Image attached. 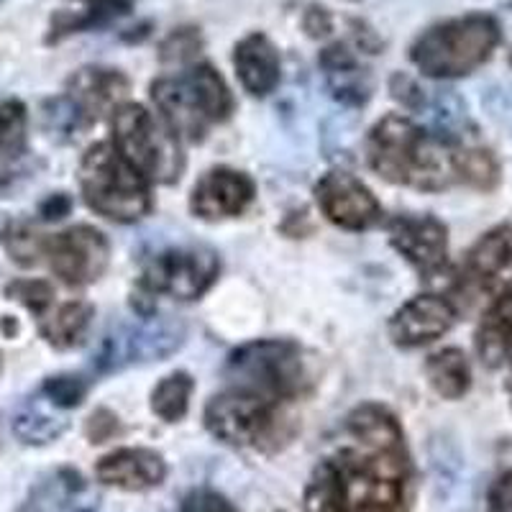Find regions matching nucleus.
<instances>
[{"label":"nucleus","mask_w":512,"mask_h":512,"mask_svg":"<svg viewBox=\"0 0 512 512\" xmlns=\"http://www.w3.org/2000/svg\"><path fill=\"white\" fill-rule=\"evenodd\" d=\"M6 292L13 300H18V303H24L29 310H34V313H44L54 297L52 287L41 280H18L13 285H8Z\"/></svg>","instance_id":"obj_33"},{"label":"nucleus","mask_w":512,"mask_h":512,"mask_svg":"<svg viewBox=\"0 0 512 512\" xmlns=\"http://www.w3.org/2000/svg\"><path fill=\"white\" fill-rule=\"evenodd\" d=\"M26 149V108L21 100L0 103V162L21 157Z\"/></svg>","instance_id":"obj_28"},{"label":"nucleus","mask_w":512,"mask_h":512,"mask_svg":"<svg viewBox=\"0 0 512 512\" xmlns=\"http://www.w3.org/2000/svg\"><path fill=\"white\" fill-rule=\"evenodd\" d=\"M70 208H72L70 198L59 192V195H52L47 203L41 205L39 213H41V218H44V221H59V218H64L67 213H70Z\"/></svg>","instance_id":"obj_38"},{"label":"nucleus","mask_w":512,"mask_h":512,"mask_svg":"<svg viewBox=\"0 0 512 512\" xmlns=\"http://www.w3.org/2000/svg\"><path fill=\"white\" fill-rule=\"evenodd\" d=\"M205 428L228 446L256 451H274L290 438V431H285L282 402L239 387H231L208 402Z\"/></svg>","instance_id":"obj_6"},{"label":"nucleus","mask_w":512,"mask_h":512,"mask_svg":"<svg viewBox=\"0 0 512 512\" xmlns=\"http://www.w3.org/2000/svg\"><path fill=\"white\" fill-rule=\"evenodd\" d=\"M95 477L105 487L149 492L167 479V464L152 448H116L95 464Z\"/></svg>","instance_id":"obj_16"},{"label":"nucleus","mask_w":512,"mask_h":512,"mask_svg":"<svg viewBox=\"0 0 512 512\" xmlns=\"http://www.w3.org/2000/svg\"><path fill=\"white\" fill-rule=\"evenodd\" d=\"M192 395V379L190 374L175 372L164 377L162 382L154 387L152 392V410L167 423H177L185 418L187 405H190Z\"/></svg>","instance_id":"obj_27"},{"label":"nucleus","mask_w":512,"mask_h":512,"mask_svg":"<svg viewBox=\"0 0 512 512\" xmlns=\"http://www.w3.org/2000/svg\"><path fill=\"white\" fill-rule=\"evenodd\" d=\"M315 200L323 216L346 231H367L382 221V205L372 190L349 172H328L315 185Z\"/></svg>","instance_id":"obj_12"},{"label":"nucleus","mask_w":512,"mask_h":512,"mask_svg":"<svg viewBox=\"0 0 512 512\" xmlns=\"http://www.w3.org/2000/svg\"><path fill=\"white\" fill-rule=\"evenodd\" d=\"M116 431H118V418L116 415L108 413V410H98V413H95L88 423L90 443L108 441V438H111Z\"/></svg>","instance_id":"obj_36"},{"label":"nucleus","mask_w":512,"mask_h":512,"mask_svg":"<svg viewBox=\"0 0 512 512\" xmlns=\"http://www.w3.org/2000/svg\"><path fill=\"white\" fill-rule=\"evenodd\" d=\"M128 95V80L108 67H82L67 82L64 98L75 105L82 123L98 121L103 113H113Z\"/></svg>","instance_id":"obj_17"},{"label":"nucleus","mask_w":512,"mask_h":512,"mask_svg":"<svg viewBox=\"0 0 512 512\" xmlns=\"http://www.w3.org/2000/svg\"><path fill=\"white\" fill-rule=\"evenodd\" d=\"M369 167L395 185L443 190L459 177L461 146L428 134L405 116H387L367 139Z\"/></svg>","instance_id":"obj_2"},{"label":"nucleus","mask_w":512,"mask_h":512,"mask_svg":"<svg viewBox=\"0 0 512 512\" xmlns=\"http://www.w3.org/2000/svg\"><path fill=\"white\" fill-rule=\"evenodd\" d=\"M502 39L500 24L489 13H466L431 26L415 39L410 59L433 80H454L482 67Z\"/></svg>","instance_id":"obj_3"},{"label":"nucleus","mask_w":512,"mask_h":512,"mask_svg":"<svg viewBox=\"0 0 512 512\" xmlns=\"http://www.w3.org/2000/svg\"><path fill=\"white\" fill-rule=\"evenodd\" d=\"M512 269V228L502 226L477 241L466 256V277L482 290L500 285Z\"/></svg>","instance_id":"obj_22"},{"label":"nucleus","mask_w":512,"mask_h":512,"mask_svg":"<svg viewBox=\"0 0 512 512\" xmlns=\"http://www.w3.org/2000/svg\"><path fill=\"white\" fill-rule=\"evenodd\" d=\"M152 100L169 131L187 141H200L210 126L223 123L233 111L231 90L210 64L159 77L152 85Z\"/></svg>","instance_id":"obj_4"},{"label":"nucleus","mask_w":512,"mask_h":512,"mask_svg":"<svg viewBox=\"0 0 512 512\" xmlns=\"http://www.w3.org/2000/svg\"><path fill=\"white\" fill-rule=\"evenodd\" d=\"M218 256L208 249H169L154 256L141 272V292L195 300L218 277Z\"/></svg>","instance_id":"obj_10"},{"label":"nucleus","mask_w":512,"mask_h":512,"mask_svg":"<svg viewBox=\"0 0 512 512\" xmlns=\"http://www.w3.org/2000/svg\"><path fill=\"white\" fill-rule=\"evenodd\" d=\"M231 387L254 392L274 402H287L300 395L305 384L303 354L292 341H254L233 351L226 367Z\"/></svg>","instance_id":"obj_8"},{"label":"nucleus","mask_w":512,"mask_h":512,"mask_svg":"<svg viewBox=\"0 0 512 512\" xmlns=\"http://www.w3.org/2000/svg\"><path fill=\"white\" fill-rule=\"evenodd\" d=\"M459 177L464 185L489 190V187H495L497 180H500V167H497L495 157L484 152V149H466V146H461Z\"/></svg>","instance_id":"obj_30"},{"label":"nucleus","mask_w":512,"mask_h":512,"mask_svg":"<svg viewBox=\"0 0 512 512\" xmlns=\"http://www.w3.org/2000/svg\"><path fill=\"white\" fill-rule=\"evenodd\" d=\"M456 323L454 305L446 297L420 295L402 305L390 320V336L397 346L418 349L433 344Z\"/></svg>","instance_id":"obj_15"},{"label":"nucleus","mask_w":512,"mask_h":512,"mask_svg":"<svg viewBox=\"0 0 512 512\" xmlns=\"http://www.w3.org/2000/svg\"><path fill=\"white\" fill-rule=\"evenodd\" d=\"M0 241L13 262L21 267H34L39 264V256H44V239L26 223H8L0 233Z\"/></svg>","instance_id":"obj_29"},{"label":"nucleus","mask_w":512,"mask_h":512,"mask_svg":"<svg viewBox=\"0 0 512 512\" xmlns=\"http://www.w3.org/2000/svg\"><path fill=\"white\" fill-rule=\"evenodd\" d=\"M303 512H413V461L390 410L361 405L320 456Z\"/></svg>","instance_id":"obj_1"},{"label":"nucleus","mask_w":512,"mask_h":512,"mask_svg":"<svg viewBox=\"0 0 512 512\" xmlns=\"http://www.w3.org/2000/svg\"><path fill=\"white\" fill-rule=\"evenodd\" d=\"M489 512H512V469L500 474L487 492Z\"/></svg>","instance_id":"obj_35"},{"label":"nucleus","mask_w":512,"mask_h":512,"mask_svg":"<svg viewBox=\"0 0 512 512\" xmlns=\"http://www.w3.org/2000/svg\"><path fill=\"white\" fill-rule=\"evenodd\" d=\"M425 374L431 379L433 390L446 400H459L472 387V369L464 351L443 349L425 361Z\"/></svg>","instance_id":"obj_25"},{"label":"nucleus","mask_w":512,"mask_h":512,"mask_svg":"<svg viewBox=\"0 0 512 512\" xmlns=\"http://www.w3.org/2000/svg\"><path fill=\"white\" fill-rule=\"evenodd\" d=\"M318 62L333 98L341 100L344 105H351V108L367 103L369 93H372V80L346 44L336 41V44L326 47L320 52Z\"/></svg>","instance_id":"obj_21"},{"label":"nucleus","mask_w":512,"mask_h":512,"mask_svg":"<svg viewBox=\"0 0 512 512\" xmlns=\"http://www.w3.org/2000/svg\"><path fill=\"white\" fill-rule=\"evenodd\" d=\"M305 29H308L310 36L331 34L333 29L331 13H328L323 6H310L308 11H305Z\"/></svg>","instance_id":"obj_37"},{"label":"nucleus","mask_w":512,"mask_h":512,"mask_svg":"<svg viewBox=\"0 0 512 512\" xmlns=\"http://www.w3.org/2000/svg\"><path fill=\"white\" fill-rule=\"evenodd\" d=\"M185 344V326L180 320L154 318L141 323H121L100 341L93 356L98 372H118L131 364L159 361L175 354Z\"/></svg>","instance_id":"obj_9"},{"label":"nucleus","mask_w":512,"mask_h":512,"mask_svg":"<svg viewBox=\"0 0 512 512\" xmlns=\"http://www.w3.org/2000/svg\"><path fill=\"white\" fill-rule=\"evenodd\" d=\"M82 198L98 216L116 223H134L152 210V192L113 144L90 146L80 162Z\"/></svg>","instance_id":"obj_5"},{"label":"nucleus","mask_w":512,"mask_h":512,"mask_svg":"<svg viewBox=\"0 0 512 512\" xmlns=\"http://www.w3.org/2000/svg\"><path fill=\"white\" fill-rule=\"evenodd\" d=\"M44 256L59 280L67 285L95 282L108 267L111 246L93 226H75L44 239Z\"/></svg>","instance_id":"obj_11"},{"label":"nucleus","mask_w":512,"mask_h":512,"mask_svg":"<svg viewBox=\"0 0 512 512\" xmlns=\"http://www.w3.org/2000/svg\"><path fill=\"white\" fill-rule=\"evenodd\" d=\"M85 382L80 377H72V374H59V377H52L44 382V395L52 402L54 408L70 410L77 408L82 400H85Z\"/></svg>","instance_id":"obj_31"},{"label":"nucleus","mask_w":512,"mask_h":512,"mask_svg":"<svg viewBox=\"0 0 512 512\" xmlns=\"http://www.w3.org/2000/svg\"><path fill=\"white\" fill-rule=\"evenodd\" d=\"M93 323V305L88 303H64L41 323V336L47 338L54 349H75L85 341Z\"/></svg>","instance_id":"obj_24"},{"label":"nucleus","mask_w":512,"mask_h":512,"mask_svg":"<svg viewBox=\"0 0 512 512\" xmlns=\"http://www.w3.org/2000/svg\"><path fill=\"white\" fill-rule=\"evenodd\" d=\"M113 146L146 182H175L185 167L180 139L136 103L113 111Z\"/></svg>","instance_id":"obj_7"},{"label":"nucleus","mask_w":512,"mask_h":512,"mask_svg":"<svg viewBox=\"0 0 512 512\" xmlns=\"http://www.w3.org/2000/svg\"><path fill=\"white\" fill-rule=\"evenodd\" d=\"M233 67L246 93L264 95L280 85L282 62L280 52L264 34H249L233 49Z\"/></svg>","instance_id":"obj_19"},{"label":"nucleus","mask_w":512,"mask_h":512,"mask_svg":"<svg viewBox=\"0 0 512 512\" xmlns=\"http://www.w3.org/2000/svg\"><path fill=\"white\" fill-rule=\"evenodd\" d=\"M254 200V182L244 172L228 167H216L205 172L192 187L190 208L203 221L239 216Z\"/></svg>","instance_id":"obj_14"},{"label":"nucleus","mask_w":512,"mask_h":512,"mask_svg":"<svg viewBox=\"0 0 512 512\" xmlns=\"http://www.w3.org/2000/svg\"><path fill=\"white\" fill-rule=\"evenodd\" d=\"M67 425L70 423L64 415L49 413V410L41 408L39 402H29L13 415L11 431L26 446H47L67 431Z\"/></svg>","instance_id":"obj_26"},{"label":"nucleus","mask_w":512,"mask_h":512,"mask_svg":"<svg viewBox=\"0 0 512 512\" xmlns=\"http://www.w3.org/2000/svg\"><path fill=\"white\" fill-rule=\"evenodd\" d=\"M477 351L487 367L512 361V290L489 305L477 331Z\"/></svg>","instance_id":"obj_23"},{"label":"nucleus","mask_w":512,"mask_h":512,"mask_svg":"<svg viewBox=\"0 0 512 512\" xmlns=\"http://www.w3.org/2000/svg\"><path fill=\"white\" fill-rule=\"evenodd\" d=\"M390 241L423 277H438L448 262V233L433 216H397L390 221Z\"/></svg>","instance_id":"obj_13"},{"label":"nucleus","mask_w":512,"mask_h":512,"mask_svg":"<svg viewBox=\"0 0 512 512\" xmlns=\"http://www.w3.org/2000/svg\"><path fill=\"white\" fill-rule=\"evenodd\" d=\"M507 392H510V397H512V369H510V379H507Z\"/></svg>","instance_id":"obj_39"},{"label":"nucleus","mask_w":512,"mask_h":512,"mask_svg":"<svg viewBox=\"0 0 512 512\" xmlns=\"http://www.w3.org/2000/svg\"><path fill=\"white\" fill-rule=\"evenodd\" d=\"M136 0H67V6L54 11L49 21L47 44H59L62 39L82 31L103 29L116 18L131 13Z\"/></svg>","instance_id":"obj_20"},{"label":"nucleus","mask_w":512,"mask_h":512,"mask_svg":"<svg viewBox=\"0 0 512 512\" xmlns=\"http://www.w3.org/2000/svg\"><path fill=\"white\" fill-rule=\"evenodd\" d=\"M180 512H239L228 497L218 495L213 489H192L182 500Z\"/></svg>","instance_id":"obj_34"},{"label":"nucleus","mask_w":512,"mask_h":512,"mask_svg":"<svg viewBox=\"0 0 512 512\" xmlns=\"http://www.w3.org/2000/svg\"><path fill=\"white\" fill-rule=\"evenodd\" d=\"M203 47V39H200L198 29H177L162 41V49H159V57L164 62H185L192 59Z\"/></svg>","instance_id":"obj_32"},{"label":"nucleus","mask_w":512,"mask_h":512,"mask_svg":"<svg viewBox=\"0 0 512 512\" xmlns=\"http://www.w3.org/2000/svg\"><path fill=\"white\" fill-rule=\"evenodd\" d=\"M100 495L75 469H57L31 487L21 512H98Z\"/></svg>","instance_id":"obj_18"}]
</instances>
